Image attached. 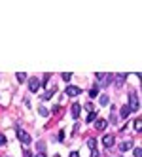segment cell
<instances>
[{"label":"cell","instance_id":"cell-1","mask_svg":"<svg viewBox=\"0 0 142 157\" xmlns=\"http://www.w3.org/2000/svg\"><path fill=\"white\" fill-rule=\"evenodd\" d=\"M114 80V76L112 74H97V82H99L101 87H106V85H110Z\"/></svg>","mask_w":142,"mask_h":157},{"label":"cell","instance_id":"cell-2","mask_svg":"<svg viewBox=\"0 0 142 157\" xmlns=\"http://www.w3.org/2000/svg\"><path fill=\"white\" fill-rule=\"evenodd\" d=\"M138 108H140L138 95H136V93H131V95H129V110H131V112H138Z\"/></svg>","mask_w":142,"mask_h":157},{"label":"cell","instance_id":"cell-3","mask_svg":"<svg viewBox=\"0 0 142 157\" xmlns=\"http://www.w3.org/2000/svg\"><path fill=\"white\" fill-rule=\"evenodd\" d=\"M40 85H42L40 78H29V91H30V93H38Z\"/></svg>","mask_w":142,"mask_h":157},{"label":"cell","instance_id":"cell-4","mask_svg":"<svg viewBox=\"0 0 142 157\" xmlns=\"http://www.w3.org/2000/svg\"><path fill=\"white\" fill-rule=\"evenodd\" d=\"M17 138H19L21 142H23L25 146H29V144L32 142V138H30V134H29V132H25L23 129H19V127H17Z\"/></svg>","mask_w":142,"mask_h":157},{"label":"cell","instance_id":"cell-5","mask_svg":"<svg viewBox=\"0 0 142 157\" xmlns=\"http://www.w3.org/2000/svg\"><path fill=\"white\" fill-rule=\"evenodd\" d=\"M64 93H67L68 97H78V95H82V89L76 87V85H68L67 89H64Z\"/></svg>","mask_w":142,"mask_h":157},{"label":"cell","instance_id":"cell-6","mask_svg":"<svg viewBox=\"0 0 142 157\" xmlns=\"http://www.w3.org/2000/svg\"><path fill=\"white\" fill-rule=\"evenodd\" d=\"M102 144H104V148H112V146L116 144V136L114 134H106V136L102 138Z\"/></svg>","mask_w":142,"mask_h":157},{"label":"cell","instance_id":"cell-7","mask_svg":"<svg viewBox=\"0 0 142 157\" xmlns=\"http://www.w3.org/2000/svg\"><path fill=\"white\" fill-rule=\"evenodd\" d=\"M133 146H135L133 140H125V142H121V144L117 146V150H119V151H129L131 148H133Z\"/></svg>","mask_w":142,"mask_h":157},{"label":"cell","instance_id":"cell-8","mask_svg":"<svg viewBox=\"0 0 142 157\" xmlns=\"http://www.w3.org/2000/svg\"><path fill=\"white\" fill-rule=\"evenodd\" d=\"M106 125H108L106 119H102V117H97V119H95V129H97V131H104Z\"/></svg>","mask_w":142,"mask_h":157},{"label":"cell","instance_id":"cell-9","mask_svg":"<svg viewBox=\"0 0 142 157\" xmlns=\"http://www.w3.org/2000/svg\"><path fill=\"white\" fill-rule=\"evenodd\" d=\"M127 76H129V74H117V76H116V80H114L116 87H121V85H123V82L127 80Z\"/></svg>","mask_w":142,"mask_h":157},{"label":"cell","instance_id":"cell-10","mask_svg":"<svg viewBox=\"0 0 142 157\" xmlns=\"http://www.w3.org/2000/svg\"><path fill=\"white\" fill-rule=\"evenodd\" d=\"M70 110H72V117H74V119H78V117H80V112H82V104L76 102V104H72Z\"/></svg>","mask_w":142,"mask_h":157},{"label":"cell","instance_id":"cell-11","mask_svg":"<svg viewBox=\"0 0 142 157\" xmlns=\"http://www.w3.org/2000/svg\"><path fill=\"white\" fill-rule=\"evenodd\" d=\"M55 91H57V87H51V89H48V91L42 95V98H44V100H49V98L53 97V93H55Z\"/></svg>","mask_w":142,"mask_h":157},{"label":"cell","instance_id":"cell-12","mask_svg":"<svg viewBox=\"0 0 142 157\" xmlns=\"http://www.w3.org/2000/svg\"><path fill=\"white\" fill-rule=\"evenodd\" d=\"M15 78H17V82H19V83H23V82H27V80H29L25 72H17V74H15Z\"/></svg>","mask_w":142,"mask_h":157},{"label":"cell","instance_id":"cell-13","mask_svg":"<svg viewBox=\"0 0 142 157\" xmlns=\"http://www.w3.org/2000/svg\"><path fill=\"white\" fill-rule=\"evenodd\" d=\"M129 114H131V110H129V106H123L121 110H119V116H121L123 119H125V117H129Z\"/></svg>","mask_w":142,"mask_h":157},{"label":"cell","instance_id":"cell-14","mask_svg":"<svg viewBox=\"0 0 142 157\" xmlns=\"http://www.w3.org/2000/svg\"><path fill=\"white\" fill-rule=\"evenodd\" d=\"M89 97H91V98H95V97H99V85H95V87H91V91H89Z\"/></svg>","mask_w":142,"mask_h":157},{"label":"cell","instance_id":"cell-15","mask_svg":"<svg viewBox=\"0 0 142 157\" xmlns=\"http://www.w3.org/2000/svg\"><path fill=\"white\" fill-rule=\"evenodd\" d=\"M110 123H112V125H116V123H117V114H116V108H112V114H110Z\"/></svg>","mask_w":142,"mask_h":157},{"label":"cell","instance_id":"cell-16","mask_svg":"<svg viewBox=\"0 0 142 157\" xmlns=\"http://www.w3.org/2000/svg\"><path fill=\"white\" fill-rule=\"evenodd\" d=\"M87 146H89L91 150H97V138H89L87 140Z\"/></svg>","mask_w":142,"mask_h":157},{"label":"cell","instance_id":"cell-17","mask_svg":"<svg viewBox=\"0 0 142 157\" xmlns=\"http://www.w3.org/2000/svg\"><path fill=\"white\" fill-rule=\"evenodd\" d=\"M36 150H38V153H44V151H46V144H44V142H38V144H36Z\"/></svg>","mask_w":142,"mask_h":157},{"label":"cell","instance_id":"cell-18","mask_svg":"<svg viewBox=\"0 0 142 157\" xmlns=\"http://www.w3.org/2000/svg\"><path fill=\"white\" fill-rule=\"evenodd\" d=\"M97 119V112L93 110V112H89V116H87V123H91V121H95Z\"/></svg>","mask_w":142,"mask_h":157},{"label":"cell","instance_id":"cell-19","mask_svg":"<svg viewBox=\"0 0 142 157\" xmlns=\"http://www.w3.org/2000/svg\"><path fill=\"white\" fill-rule=\"evenodd\" d=\"M61 78H63L64 82H70V80H72V74H70V72H63V74H61Z\"/></svg>","mask_w":142,"mask_h":157},{"label":"cell","instance_id":"cell-20","mask_svg":"<svg viewBox=\"0 0 142 157\" xmlns=\"http://www.w3.org/2000/svg\"><path fill=\"white\" fill-rule=\"evenodd\" d=\"M108 102H110V100H108V97H106V95H101V106H106Z\"/></svg>","mask_w":142,"mask_h":157},{"label":"cell","instance_id":"cell-21","mask_svg":"<svg viewBox=\"0 0 142 157\" xmlns=\"http://www.w3.org/2000/svg\"><path fill=\"white\" fill-rule=\"evenodd\" d=\"M57 140H59V142H64V131H59V134H57Z\"/></svg>","mask_w":142,"mask_h":157},{"label":"cell","instance_id":"cell-22","mask_svg":"<svg viewBox=\"0 0 142 157\" xmlns=\"http://www.w3.org/2000/svg\"><path fill=\"white\" fill-rule=\"evenodd\" d=\"M135 129H136V131H140V129H142V121H140V119H136V121H135Z\"/></svg>","mask_w":142,"mask_h":157},{"label":"cell","instance_id":"cell-23","mask_svg":"<svg viewBox=\"0 0 142 157\" xmlns=\"http://www.w3.org/2000/svg\"><path fill=\"white\" fill-rule=\"evenodd\" d=\"M133 153H135V157H142V150H140V148H135Z\"/></svg>","mask_w":142,"mask_h":157},{"label":"cell","instance_id":"cell-24","mask_svg":"<svg viewBox=\"0 0 142 157\" xmlns=\"http://www.w3.org/2000/svg\"><path fill=\"white\" fill-rule=\"evenodd\" d=\"M6 142H8L6 136H4V134H0V146H6Z\"/></svg>","mask_w":142,"mask_h":157},{"label":"cell","instance_id":"cell-25","mask_svg":"<svg viewBox=\"0 0 142 157\" xmlns=\"http://www.w3.org/2000/svg\"><path fill=\"white\" fill-rule=\"evenodd\" d=\"M93 108H95V106H93L91 102H87V104H85V110H87V112H93Z\"/></svg>","mask_w":142,"mask_h":157},{"label":"cell","instance_id":"cell-26","mask_svg":"<svg viewBox=\"0 0 142 157\" xmlns=\"http://www.w3.org/2000/svg\"><path fill=\"white\" fill-rule=\"evenodd\" d=\"M48 114H49V112L46 108H40V116H48Z\"/></svg>","mask_w":142,"mask_h":157},{"label":"cell","instance_id":"cell-27","mask_svg":"<svg viewBox=\"0 0 142 157\" xmlns=\"http://www.w3.org/2000/svg\"><path fill=\"white\" fill-rule=\"evenodd\" d=\"M91 157H101V153L97 151V150H91Z\"/></svg>","mask_w":142,"mask_h":157},{"label":"cell","instance_id":"cell-28","mask_svg":"<svg viewBox=\"0 0 142 157\" xmlns=\"http://www.w3.org/2000/svg\"><path fill=\"white\" fill-rule=\"evenodd\" d=\"M70 157H80V153H78V151H72V153H70Z\"/></svg>","mask_w":142,"mask_h":157},{"label":"cell","instance_id":"cell-29","mask_svg":"<svg viewBox=\"0 0 142 157\" xmlns=\"http://www.w3.org/2000/svg\"><path fill=\"white\" fill-rule=\"evenodd\" d=\"M25 157H34V155H32L30 151H27V150H25Z\"/></svg>","mask_w":142,"mask_h":157},{"label":"cell","instance_id":"cell-30","mask_svg":"<svg viewBox=\"0 0 142 157\" xmlns=\"http://www.w3.org/2000/svg\"><path fill=\"white\" fill-rule=\"evenodd\" d=\"M34 157H48L46 153H38V155H34Z\"/></svg>","mask_w":142,"mask_h":157}]
</instances>
